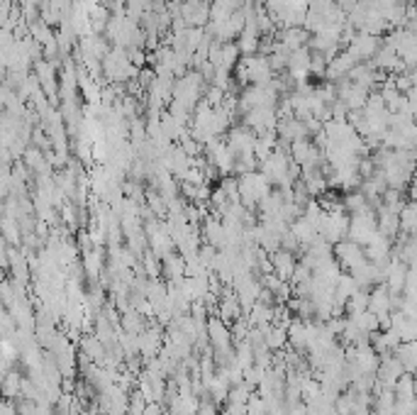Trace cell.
<instances>
[{
  "label": "cell",
  "instance_id": "cell-1",
  "mask_svg": "<svg viewBox=\"0 0 417 415\" xmlns=\"http://www.w3.org/2000/svg\"><path fill=\"white\" fill-rule=\"evenodd\" d=\"M271 194V184L261 171H247L240 176V196L242 203L249 210H254V205H261V201Z\"/></svg>",
  "mask_w": 417,
  "mask_h": 415
},
{
  "label": "cell",
  "instance_id": "cell-2",
  "mask_svg": "<svg viewBox=\"0 0 417 415\" xmlns=\"http://www.w3.org/2000/svg\"><path fill=\"white\" fill-rule=\"evenodd\" d=\"M349 222L351 215L346 210H325L317 230H320L322 240H327L330 245H339L342 240L349 237Z\"/></svg>",
  "mask_w": 417,
  "mask_h": 415
},
{
  "label": "cell",
  "instance_id": "cell-3",
  "mask_svg": "<svg viewBox=\"0 0 417 415\" xmlns=\"http://www.w3.org/2000/svg\"><path fill=\"white\" fill-rule=\"evenodd\" d=\"M203 73L198 71H188L186 76L176 78V88H173V101L181 103L186 110L196 112V103L203 96Z\"/></svg>",
  "mask_w": 417,
  "mask_h": 415
},
{
  "label": "cell",
  "instance_id": "cell-4",
  "mask_svg": "<svg viewBox=\"0 0 417 415\" xmlns=\"http://www.w3.org/2000/svg\"><path fill=\"white\" fill-rule=\"evenodd\" d=\"M376 235H379V215H376V208L351 215L349 237H346V240H351V242H356V245L366 247Z\"/></svg>",
  "mask_w": 417,
  "mask_h": 415
},
{
  "label": "cell",
  "instance_id": "cell-5",
  "mask_svg": "<svg viewBox=\"0 0 417 415\" xmlns=\"http://www.w3.org/2000/svg\"><path fill=\"white\" fill-rule=\"evenodd\" d=\"M335 259L339 261L342 269L354 274L359 266H364L369 261V256H366V249L361 245H356L351 240H342L339 245H335Z\"/></svg>",
  "mask_w": 417,
  "mask_h": 415
},
{
  "label": "cell",
  "instance_id": "cell-6",
  "mask_svg": "<svg viewBox=\"0 0 417 415\" xmlns=\"http://www.w3.org/2000/svg\"><path fill=\"white\" fill-rule=\"evenodd\" d=\"M381 47H383V39L381 37L369 34V32H356V37L351 39V44L346 49H349L359 61H374V57L379 54Z\"/></svg>",
  "mask_w": 417,
  "mask_h": 415
},
{
  "label": "cell",
  "instance_id": "cell-7",
  "mask_svg": "<svg viewBox=\"0 0 417 415\" xmlns=\"http://www.w3.org/2000/svg\"><path fill=\"white\" fill-rule=\"evenodd\" d=\"M403 374L405 369L398 362V357L395 354H383L379 364V372H376V384H379V388H395V384H398V379Z\"/></svg>",
  "mask_w": 417,
  "mask_h": 415
},
{
  "label": "cell",
  "instance_id": "cell-8",
  "mask_svg": "<svg viewBox=\"0 0 417 415\" xmlns=\"http://www.w3.org/2000/svg\"><path fill=\"white\" fill-rule=\"evenodd\" d=\"M227 145H230V150L235 152L237 156L242 154H251L254 152V145H256V132L249 130V127H235V130H230V135H227Z\"/></svg>",
  "mask_w": 417,
  "mask_h": 415
},
{
  "label": "cell",
  "instance_id": "cell-9",
  "mask_svg": "<svg viewBox=\"0 0 417 415\" xmlns=\"http://www.w3.org/2000/svg\"><path fill=\"white\" fill-rule=\"evenodd\" d=\"M276 39L288 49V52H298V49L310 47L312 37L305 27H288V29H281V34H278Z\"/></svg>",
  "mask_w": 417,
  "mask_h": 415
},
{
  "label": "cell",
  "instance_id": "cell-10",
  "mask_svg": "<svg viewBox=\"0 0 417 415\" xmlns=\"http://www.w3.org/2000/svg\"><path fill=\"white\" fill-rule=\"evenodd\" d=\"M271 264H274V274L278 276V279L293 281V274H295V266H298L293 252H288V249L274 252V254H271Z\"/></svg>",
  "mask_w": 417,
  "mask_h": 415
},
{
  "label": "cell",
  "instance_id": "cell-11",
  "mask_svg": "<svg viewBox=\"0 0 417 415\" xmlns=\"http://www.w3.org/2000/svg\"><path fill=\"white\" fill-rule=\"evenodd\" d=\"M207 333H210V340L212 344H215V352H227L232 342V333L227 330V323L222 318H210V323H207Z\"/></svg>",
  "mask_w": 417,
  "mask_h": 415
},
{
  "label": "cell",
  "instance_id": "cell-12",
  "mask_svg": "<svg viewBox=\"0 0 417 415\" xmlns=\"http://www.w3.org/2000/svg\"><path fill=\"white\" fill-rule=\"evenodd\" d=\"M203 235H205V242L212 247H222L227 249V232H225V222L215 220V217H207L205 227H203Z\"/></svg>",
  "mask_w": 417,
  "mask_h": 415
},
{
  "label": "cell",
  "instance_id": "cell-13",
  "mask_svg": "<svg viewBox=\"0 0 417 415\" xmlns=\"http://www.w3.org/2000/svg\"><path fill=\"white\" fill-rule=\"evenodd\" d=\"M217 313H220V318L225 320V323H235V320L242 318V300L240 296L230 293L227 291L225 296L220 298V308H217Z\"/></svg>",
  "mask_w": 417,
  "mask_h": 415
},
{
  "label": "cell",
  "instance_id": "cell-14",
  "mask_svg": "<svg viewBox=\"0 0 417 415\" xmlns=\"http://www.w3.org/2000/svg\"><path fill=\"white\" fill-rule=\"evenodd\" d=\"M398 217H400V232L415 235L417 232V203L415 201H408V203L400 208Z\"/></svg>",
  "mask_w": 417,
  "mask_h": 415
},
{
  "label": "cell",
  "instance_id": "cell-15",
  "mask_svg": "<svg viewBox=\"0 0 417 415\" xmlns=\"http://www.w3.org/2000/svg\"><path fill=\"white\" fill-rule=\"evenodd\" d=\"M393 391H395V398H398V401H415V377L413 374L405 372L403 377L398 379Z\"/></svg>",
  "mask_w": 417,
  "mask_h": 415
},
{
  "label": "cell",
  "instance_id": "cell-16",
  "mask_svg": "<svg viewBox=\"0 0 417 415\" xmlns=\"http://www.w3.org/2000/svg\"><path fill=\"white\" fill-rule=\"evenodd\" d=\"M83 264H86V271H88V276H91V279H98V276H101L103 259H101V254H98V249L86 252V259H83Z\"/></svg>",
  "mask_w": 417,
  "mask_h": 415
},
{
  "label": "cell",
  "instance_id": "cell-17",
  "mask_svg": "<svg viewBox=\"0 0 417 415\" xmlns=\"http://www.w3.org/2000/svg\"><path fill=\"white\" fill-rule=\"evenodd\" d=\"M400 310H403L408 318H415L417 320V293H413V296H405L403 293V305H400Z\"/></svg>",
  "mask_w": 417,
  "mask_h": 415
},
{
  "label": "cell",
  "instance_id": "cell-18",
  "mask_svg": "<svg viewBox=\"0 0 417 415\" xmlns=\"http://www.w3.org/2000/svg\"><path fill=\"white\" fill-rule=\"evenodd\" d=\"M410 201H415L417 203V171H415V176H413V181H410Z\"/></svg>",
  "mask_w": 417,
  "mask_h": 415
},
{
  "label": "cell",
  "instance_id": "cell-19",
  "mask_svg": "<svg viewBox=\"0 0 417 415\" xmlns=\"http://www.w3.org/2000/svg\"><path fill=\"white\" fill-rule=\"evenodd\" d=\"M415 403H417V377H415Z\"/></svg>",
  "mask_w": 417,
  "mask_h": 415
},
{
  "label": "cell",
  "instance_id": "cell-20",
  "mask_svg": "<svg viewBox=\"0 0 417 415\" xmlns=\"http://www.w3.org/2000/svg\"><path fill=\"white\" fill-rule=\"evenodd\" d=\"M415 17H417V3H415Z\"/></svg>",
  "mask_w": 417,
  "mask_h": 415
}]
</instances>
